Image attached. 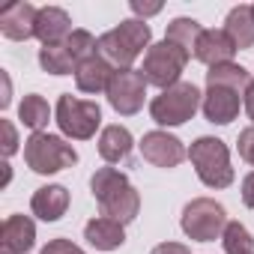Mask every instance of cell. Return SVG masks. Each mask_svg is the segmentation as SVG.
Wrapping results in <instances>:
<instances>
[{"label":"cell","instance_id":"22","mask_svg":"<svg viewBox=\"0 0 254 254\" xmlns=\"http://www.w3.org/2000/svg\"><path fill=\"white\" fill-rule=\"evenodd\" d=\"M18 120L27 126V129H33V132H45V126L51 120V108H48V102L39 93H30L18 105Z\"/></svg>","mask_w":254,"mask_h":254},{"label":"cell","instance_id":"29","mask_svg":"<svg viewBox=\"0 0 254 254\" xmlns=\"http://www.w3.org/2000/svg\"><path fill=\"white\" fill-rule=\"evenodd\" d=\"M129 6H132V12H135L141 21H147L150 15H159V12H162V3H141V0H132Z\"/></svg>","mask_w":254,"mask_h":254},{"label":"cell","instance_id":"9","mask_svg":"<svg viewBox=\"0 0 254 254\" xmlns=\"http://www.w3.org/2000/svg\"><path fill=\"white\" fill-rule=\"evenodd\" d=\"M147 78L141 69H114V78L108 84V105L120 114V117H132L144 108L147 99Z\"/></svg>","mask_w":254,"mask_h":254},{"label":"cell","instance_id":"31","mask_svg":"<svg viewBox=\"0 0 254 254\" xmlns=\"http://www.w3.org/2000/svg\"><path fill=\"white\" fill-rule=\"evenodd\" d=\"M242 203H245L248 209H254V171L242 180Z\"/></svg>","mask_w":254,"mask_h":254},{"label":"cell","instance_id":"8","mask_svg":"<svg viewBox=\"0 0 254 254\" xmlns=\"http://www.w3.org/2000/svg\"><path fill=\"white\" fill-rule=\"evenodd\" d=\"M191 60V54L168 39L156 42L147 54H144V78L147 84L159 87V90H168L174 84H180V75L186 72V63Z\"/></svg>","mask_w":254,"mask_h":254},{"label":"cell","instance_id":"10","mask_svg":"<svg viewBox=\"0 0 254 254\" xmlns=\"http://www.w3.org/2000/svg\"><path fill=\"white\" fill-rule=\"evenodd\" d=\"M138 147H141V156H144L150 165L165 168V171H171V168H177L183 159H189V150L183 147V141L174 138V135H168L165 129L147 132Z\"/></svg>","mask_w":254,"mask_h":254},{"label":"cell","instance_id":"2","mask_svg":"<svg viewBox=\"0 0 254 254\" xmlns=\"http://www.w3.org/2000/svg\"><path fill=\"white\" fill-rule=\"evenodd\" d=\"M153 48V30L141 18H126L99 36V54L114 69H132V63Z\"/></svg>","mask_w":254,"mask_h":254},{"label":"cell","instance_id":"34","mask_svg":"<svg viewBox=\"0 0 254 254\" xmlns=\"http://www.w3.org/2000/svg\"><path fill=\"white\" fill-rule=\"evenodd\" d=\"M251 15H254V3H251Z\"/></svg>","mask_w":254,"mask_h":254},{"label":"cell","instance_id":"27","mask_svg":"<svg viewBox=\"0 0 254 254\" xmlns=\"http://www.w3.org/2000/svg\"><path fill=\"white\" fill-rule=\"evenodd\" d=\"M39 254H87L84 248H78L75 242H69V239H51V242H45L42 245V251Z\"/></svg>","mask_w":254,"mask_h":254},{"label":"cell","instance_id":"30","mask_svg":"<svg viewBox=\"0 0 254 254\" xmlns=\"http://www.w3.org/2000/svg\"><path fill=\"white\" fill-rule=\"evenodd\" d=\"M150 254H191V248L183 242H159Z\"/></svg>","mask_w":254,"mask_h":254},{"label":"cell","instance_id":"32","mask_svg":"<svg viewBox=\"0 0 254 254\" xmlns=\"http://www.w3.org/2000/svg\"><path fill=\"white\" fill-rule=\"evenodd\" d=\"M242 105H245V114H248V120H251V126H254V75H251V84H248V90H245Z\"/></svg>","mask_w":254,"mask_h":254},{"label":"cell","instance_id":"1","mask_svg":"<svg viewBox=\"0 0 254 254\" xmlns=\"http://www.w3.org/2000/svg\"><path fill=\"white\" fill-rule=\"evenodd\" d=\"M90 191L102 209L105 218H114L120 224H129L138 218L141 212V194L138 189L129 183L123 171L117 168H99L93 177H90Z\"/></svg>","mask_w":254,"mask_h":254},{"label":"cell","instance_id":"5","mask_svg":"<svg viewBox=\"0 0 254 254\" xmlns=\"http://www.w3.org/2000/svg\"><path fill=\"white\" fill-rule=\"evenodd\" d=\"M200 105H203V93L191 81H180V84L162 90L150 102V117L162 126V129H174V126L189 123L197 114Z\"/></svg>","mask_w":254,"mask_h":254},{"label":"cell","instance_id":"19","mask_svg":"<svg viewBox=\"0 0 254 254\" xmlns=\"http://www.w3.org/2000/svg\"><path fill=\"white\" fill-rule=\"evenodd\" d=\"M135 147V138L126 126L114 123V126H105L99 132V156L108 162V165H117V162H126Z\"/></svg>","mask_w":254,"mask_h":254},{"label":"cell","instance_id":"18","mask_svg":"<svg viewBox=\"0 0 254 254\" xmlns=\"http://www.w3.org/2000/svg\"><path fill=\"white\" fill-rule=\"evenodd\" d=\"M30 209L42 221H60L69 209V191L66 186H42L30 197Z\"/></svg>","mask_w":254,"mask_h":254},{"label":"cell","instance_id":"15","mask_svg":"<svg viewBox=\"0 0 254 254\" xmlns=\"http://www.w3.org/2000/svg\"><path fill=\"white\" fill-rule=\"evenodd\" d=\"M111 78H114V66H111L102 54L87 57V60L78 63V69H75V87H78L81 93H90V96L108 93Z\"/></svg>","mask_w":254,"mask_h":254},{"label":"cell","instance_id":"3","mask_svg":"<svg viewBox=\"0 0 254 254\" xmlns=\"http://www.w3.org/2000/svg\"><path fill=\"white\" fill-rule=\"evenodd\" d=\"M189 162L197 174V180L206 189H227L233 186V168H230V150L221 138H197L189 147Z\"/></svg>","mask_w":254,"mask_h":254},{"label":"cell","instance_id":"12","mask_svg":"<svg viewBox=\"0 0 254 254\" xmlns=\"http://www.w3.org/2000/svg\"><path fill=\"white\" fill-rule=\"evenodd\" d=\"M242 93L230 90V87H206L203 93V117L212 123V126H227L239 117V108H242Z\"/></svg>","mask_w":254,"mask_h":254},{"label":"cell","instance_id":"24","mask_svg":"<svg viewBox=\"0 0 254 254\" xmlns=\"http://www.w3.org/2000/svg\"><path fill=\"white\" fill-rule=\"evenodd\" d=\"M39 66H42L48 75H75V69H78L63 42H60V45H45V48H39Z\"/></svg>","mask_w":254,"mask_h":254},{"label":"cell","instance_id":"26","mask_svg":"<svg viewBox=\"0 0 254 254\" xmlns=\"http://www.w3.org/2000/svg\"><path fill=\"white\" fill-rule=\"evenodd\" d=\"M236 150H239V159L248 162V165L254 168V126H248V129L239 132V138H236Z\"/></svg>","mask_w":254,"mask_h":254},{"label":"cell","instance_id":"17","mask_svg":"<svg viewBox=\"0 0 254 254\" xmlns=\"http://www.w3.org/2000/svg\"><path fill=\"white\" fill-rule=\"evenodd\" d=\"M84 239L96 251H117L126 242V224H120L114 218H105V215H96L84 224Z\"/></svg>","mask_w":254,"mask_h":254},{"label":"cell","instance_id":"11","mask_svg":"<svg viewBox=\"0 0 254 254\" xmlns=\"http://www.w3.org/2000/svg\"><path fill=\"white\" fill-rule=\"evenodd\" d=\"M36 15H39V9L33 3H27V0L9 3L0 12V33L12 42H27L36 36Z\"/></svg>","mask_w":254,"mask_h":254},{"label":"cell","instance_id":"21","mask_svg":"<svg viewBox=\"0 0 254 254\" xmlns=\"http://www.w3.org/2000/svg\"><path fill=\"white\" fill-rule=\"evenodd\" d=\"M248 84H251V72L239 63H221V66H212L206 72V87H230V90L245 96Z\"/></svg>","mask_w":254,"mask_h":254},{"label":"cell","instance_id":"20","mask_svg":"<svg viewBox=\"0 0 254 254\" xmlns=\"http://www.w3.org/2000/svg\"><path fill=\"white\" fill-rule=\"evenodd\" d=\"M224 33L233 39V45L239 51L254 48V15H251V6H245V3L233 6L227 12V18H224Z\"/></svg>","mask_w":254,"mask_h":254},{"label":"cell","instance_id":"16","mask_svg":"<svg viewBox=\"0 0 254 254\" xmlns=\"http://www.w3.org/2000/svg\"><path fill=\"white\" fill-rule=\"evenodd\" d=\"M69 33H72V18H69L66 9H60V6H42L39 9V15H36V39L42 42V48L66 42Z\"/></svg>","mask_w":254,"mask_h":254},{"label":"cell","instance_id":"25","mask_svg":"<svg viewBox=\"0 0 254 254\" xmlns=\"http://www.w3.org/2000/svg\"><path fill=\"white\" fill-rule=\"evenodd\" d=\"M221 245H224V254H254V236L239 221H227L221 233Z\"/></svg>","mask_w":254,"mask_h":254},{"label":"cell","instance_id":"14","mask_svg":"<svg viewBox=\"0 0 254 254\" xmlns=\"http://www.w3.org/2000/svg\"><path fill=\"white\" fill-rule=\"evenodd\" d=\"M236 51L239 48L233 45V39L224 30H203L197 45H194V60L206 63L212 69V66H221V63H233Z\"/></svg>","mask_w":254,"mask_h":254},{"label":"cell","instance_id":"6","mask_svg":"<svg viewBox=\"0 0 254 254\" xmlns=\"http://www.w3.org/2000/svg\"><path fill=\"white\" fill-rule=\"evenodd\" d=\"M54 123L66 138L90 141L96 135V129L102 126V108H99V102H87V99H78L72 93H63L57 99V108H54Z\"/></svg>","mask_w":254,"mask_h":254},{"label":"cell","instance_id":"4","mask_svg":"<svg viewBox=\"0 0 254 254\" xmlns=\"http://www.w3.org/2000/svg\"><path fill=\"white\" fill-rule=\"evenodd\" d=\"M24 162H27V168L33 174L51 177V174H60V171L72 168L78 162V150L66 138H60V135L33 132L24 141Z\"/></svg>","mask_w":254,"mask_h":254},{"label":"cell","instance_id":"7","mask_svg":"<svg viewBox=\"0 0 254 254\" xmlns=\"http://www.w3.org/2000/svg\"><path fill=\"white\" fill-rule=\"evenodd\" d=\"M180 227L194 242H215L227 227V209L212 197H194L186 203Z\"/></svg>","mask_w":254,"mask_h":254},{"label":"cell","instance_id":"33","mask_svg":"<svg viewBox=\"0 0 254 254\" xmlns=\"http://www.w3.org/2000/svg\"><path fill=\"white\" fill-rule=\"evenodd\" d=\"M0 78H3V96H0V108H9V102H12V96H9V75L0 72Z\"/></svg>","mask_w":254,"mask_h":254},{"label":"cell","instance_id":"23","mask_svg":"<svg viewBox=\"0 0 254 254\" xmlns=\"http://www.w3.org/2000/svg\"><path fill=\"white\" fill-rule=\"evenodd\" d=\"M200 33H203V27H200L194 18H186V15H183V18H174V21L168 24L165 39L174 42V45H180V48H186L189 54H194V45H197Z\"/></svg>","mask_w":254,"mask_h":254},{"label":"cell","instance_id":"13","mask_svg":"<svg viewBox=\"0 0 254 254\" xmlns=\"http://www.w3.org/2000/svg\"><path fill=\"white\" fill-rule=\"evenodd\" d=\"M36 245V224L27 215H9L0 227V254H27Z\"/></svg>","mask_w":254,"mask_h":254},{"label":"cell","instance_id":"28","mask_svg":"<svg viewBox=\"0 0 254 254\" xmlns=\"http://www.w3.org/2000/svg\"><path fill=\"white\" fill-rule=\"evenodd\" d=\"M0 126H3V156L9 159V156L18 153V135H15V126L9 120H3Z\"/></svg>","mask_w":254,"mask_h":254}]
</instances>
